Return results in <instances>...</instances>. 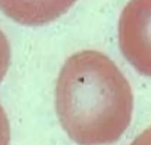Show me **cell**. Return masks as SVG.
<instances>
[{"label": "cell", "instance_id": "6da1fadb", "mask_svg": "<svg viewBox=\"0 0 151 145\" xmlns=\"http://www.w3.org/2000/svg\"><path fill=\"white\" fill-rule=\"evenodd\" d=\"M133 103L129 80L104 53L82 50L64 63L56 83V111L74 143L118 141L131 122Z\"/></svg>", "mask_w": 151, "mask_h": 145}, {"label": "cell", "instance_id": "7a4b0ae2", "mask_svg": "<svg viewBox=\"0 0 151 145\" xmlns=\"http://www.w3.org/2000/svg\"><path fill=\"white\" fill-rule=\"evenodd\" d=\"M119 48L138 72L151 77V0H130L118 24Z\"/></svg>", "mask_w": 151, "mask_h": 145}, {"label": "cell", "instance_id": "3957f363", "mask_svg": "<svg viewBox=\"0 0 151 145\" xmlns=\"http://www.w3.org/2000/svg\"><path fill=\"white\" fill-rule=\"evenodd\" d=\"M77 0H0L5 16L21 25L40 26L57 20Z\"/></svg>", "mask_w": 151, "mask_h": 145}, {"label": "cell", "instance_id": "277c9868", "mask_svg": "<svg viewBox=\"0 0 151 145\" xmlns=\"http://www.w3.org/2000/svg\"><path fill=\"white\" fill-rule=\"evenodd\" d=\"M11 63V48L5 34L0 31V82L4 79Z\"/></svg>", "mask_w": 151, "mask_h": 145}, {"label": "cell", "instance_id": "5b68a950", "mask_svg": "<svg viewBox=\"0 0 151 145\" xmlns=\"http://www.w3.org/2000/svg\"><path fill=\"white\" fill-rule=\"evenodd\" d=\"M11 140V129L7 114L0 104V145H9Z\"/></svg>", "mask_w": 151, "mask_h": 145}, {"label": "cell", "instance_id": "8992f818", "mask_svg": "<svg viewBox=\"0 0 151 145\" xmlns=\"http://www.w3.org/2000/svg\"><path fill=\"white\" fill-rule=\"evenodd\" d=\"M131 145H151V127L145 129L143 132L131 143Z\"/></svg>", "mask_w": 151, "mask_h": 145}]
</instances>
